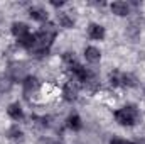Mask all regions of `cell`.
<instances>
[{
  "label": "cell",
  "instance_id": "12",
  "mask_svg": "<svg viewBox=\"0 0 145 144\" xmlns=\"http://www.w3.org/2000/svg\"><path fill=\"white\" fill-rule=\"evenodd\" d=\"M120 85L127 88H133L138 85V80L133 73H120Z\"/></svg>",
  "mask_w": 145,
  "mask_h": 144
},
{
  "label": "cell",
  "instance_id": "18",
  "mask_svg": "<svg viewBox=\"0 0 145 144\" xmlns=\"http://www.w3.org/2000/svg\"><path fill=\"white\" fill-rule=\"evenodd\" d=\"M140 32H142V29H140V26H138L137 22H132V24H128V26H127V31H125V34L130 37L132 41H135L137 37L140 36Z\"/></svg>",
  "mask_w": 145,
  "mask_h": 144
},
{
  "label": "cell",
  "instance_id": "16",
  "mask_svg": "<svg viewBox=\"0 0 145 144\" xmlns=\"http://www.w3.org/2000/svg\"><path fill=\"white\" fill-rule=\"evenodd\" d=\"M14 87V80L7 73H0V93H8Z\"/></svg>",
  "mask_w": 145,
  "mask_h": 144
},
{
  "label": "cell",
  "instance_id": "19",
  "mask_svg": "<svg viewBox=\"0 0 145 144\" xmlns=\"http://www.w3.org/2000/svg\"><path fill=\"white\" fill-rule=\"evenodd\" d=\"M108 81L111 87H120V71H111L108 76Z\"/></svg>",
  "mask_w": 145,
  "mask_h": 144
},
{
  "label": "cell",
  "instance_id": "11",
  "mask_svg": "<svg viewBox=\"0 0 145 144\" xmlns=\"http://www.w3.org/2000/svg\"><path fill=\"white\" fill-rule=\"evenodd\" d=\"M29 17L32 20H37V22H47V19H49L47 12L42 7H31L29 9Z\"/></svg>",
  "mask_w": 145,
  "mask_h": 144
},
{
  "label": "cell",
  "instance_id": "10",
  "mask_svg": "<svg viewBox=\"0 0 145 144\" xmlns=\"http://www.w3.org/2000/svg\"><path fill=\"white\" fill-rule=\"evenodd\" d=\"M66 127L71 129L72 132H79V131L83 129V120H81V117H79L78 114L68 115V119H66Z\"/></svg>",
  "mask_w": 145,
  "mask_h": 144
},
{
  "label": "cell",
  "instance_id": "22",
  "mask_svg": "<svg viewBox=\"0 0 145 144\" xmlns=\"http://www.w3.org/2000/svg\"><path fill=\"white\" fill-rule=\"evenodd\" d=\"M51 5H52V7H63L64 2H51Z\"/></svg>",
  "mask_w": 145,
  "mask_h": 144
},
{
  "label": "cell",
  "instance_id": "15",
  "mask_svg": "<svg viewBox=\"0 0 145 144\" xmlns=\"http://www.w3.org/2000/svg\"><path fill=\"white\" fill-rule=\"evenodd\" d=\"M5 136H7L8 139H12V141H22V139H24V131H22L17 124H14V126H10V127L7 129Z\"/></svg>",
  "mask_w": 145,
  "mask_h": 144
},
{
  "label": "cell",
  "instance_id": "14",
  "mask_svg": "<svg viewBox=\"0 0 145 144\" xmlns=\"http://www.w3.org/2000/svg\"><path fill=\"white\" fill-rule=\"evenodd\" d=\"M17 44L20 46V48H24V49H27V51H31L32 48H34V44H36V34H25V36L19 37L17 39Z\"/></svg>",
  "mask_w": 145,
  "mask_h": 144
},
{
  "label": "cell",
  "instance_id": "21",
  "mask_svg": "<svg viewBox=\"0 0 145 144\" xmlns=\"http://www.w3.org/2000/svg\"><path fill=\"white\" fill-rule=\"evenodd\" d=\"M40 144H61L57 139H54V137H42L40 139Z\"/></svg>",
  "mask_w": 145,
  "mask_h": 144
},
{
  "label": "cell",
  "instance_id": "6",
  "mask_svg": "<svg viewBox=\"0 0 145 144\" xmlns=\"http://www.w3.org/2000/svg\"><path fill=\"white\" fill-rule=\"evenodd\" d=\"M88 36H89V39H93V41H103L105 36H106V31H105V27L101 24L91 22L88 26Z\"/></svg>",
  "mask_w": 145,
  "mask_h": 144
},
{
  "label": "cell",
  "instance_id": "7",
  "mask_svg": "<svg viewBox=\"0 0 145 144\" xmlns=\"http://www.w3.org/2000/svg\"><path fill=\"white\" fill-rule=\"evenodd\" d=\"M110 9H111V12H113L115 15H118V17H127V15L130 14V5H128L127 2H121V0L113 2V3L110 5Z\"/></svg>",
  "mask_w": 145,
  "mask_h": 144
},
{
  "label": "cell",
  "instance_id": "9",
  "mask_svg": "<svg viewBox=\"0 0 145 144\" xmlns=\"http://www.w3.org/2000/svg\"><path fill=\"white\" fill-rule=\"evenodd\" d=\"M84 58H86L88 63L96 65V63H100V59H101V51H100L98 48H95V46H88V48L84 49Z\"/></svg>",
  "mask_w": 145,
  "mask_h": 144
},
{
  "label": "cell",
  "instance_id": "17",
  "mask_svg": "<svg viewBox=\"0 0 145 144\" xmlns=\"http://www.w3.org/2000/svg\"><path fill=\"white\" fill-rule=\"evenodd\" d=\"M57 22L64 29H72L74 27V19L69 14H66V12H57Z\"/></svg>",
  "mask_w": 145,
  "mask_h": 144
},
{
  "label": "cell",
  "instance_id": "4",
  "mask_svg": "<svg viewBox=\"0 0 145 144\" xmlns=\"http://www.w3.org/2000/svg\"><path fill=\"white\" fill-rule=\"evenodd\" d=\"M22 87H24V95L25 97H31V95H34L39 92V88H40V80L34 76V75H29L24 81H22Z\"/></svg>",
  "mask_w": 145,
  "mask_h": 144
},
{
  "label": "cell",
  "instance_id": "5",
  "mask_svg": "<svg viewBox=\"0 0 145 144\" xmlns=\"http://www.w3.org/2000/svg\"><path fill=\"white\" fill-rule=\"evenodd\" d=\"M78 93H79V90H78V85H76V83L66 81V83L63 85V100H64V102H68V104L76 102V100H78Z\"/></svg>",
  "mask_w": 145,
  "mask_h": 144
},
{
  "label": "cell",
  "instance_id": "1",
  "mask_svg": "<svg viewBox=\"0 0 145 144\" xmlns=\"http://www.w3.org/2000/svg\"><path fill=\"white\" fill-rule=\"evenodd\" d=\"M56 36H57V29H56L51 22L44 24V27H42L39 32H36V44H34V48L31 49V54H32L36 59L46 58V56L49 54V48L52 46Z\"/></svg>",
  "mask_w": 145,
  "mask_h": 144
},
{
  "label": "cell",
  "instance_id": "2",
  "mask_svg": "<svg viewBox=\"0 0 145 144\" xmlns=\"http://www.w3.org/2000/svg\"><path fill=\"white\" fill-rule=\"evenodd\" d=\"M113 117H115V120L120 126H123V127H133V126H137L140 122V117L142 115H140V110H138L137 105L128 104L125 107L115 110L113 112Z\"/></svg>",
  "mask_w": 145,
  "mask_h": 144
},
{
  "label": "cell",
  "instance_id": "20",
  "mask_svg": "<svg viewBox=\"0 0 145 144\" xmlns=\"http://www.w3.org/2000/svg\"><path fill=\"white\" fill-rule=\"evenodd\" d=\"M110 144H135V143L127 141V139H121V137H113V139L110 141Z\"/></svg>",
  "mask_w": 145,
  "mask_h": 144
},
{
  "label": "cell",
  "instance_id": "3",
  "mask_svg": "<svg viewBox=\"0 0 145 144\" xmlns=\"http://www.w3.org/2000/svg\"><path fill=\"white\" fill-rule=\"evenodd\" d=\"M14 81H24L27 76H29V70H27V65L22 63V61H14L8 65V73H7Z\"/></svg>",
  "mask_w": 145,
  "mask_h": 144
},
{
  "label": "cell",
  "instance_id": "13",
  "mask_svg": "<svg viewBox=\"0 0 145 144\" xmlns=\"http://www.w3.org/2000/svg\"><path fill=\"white\" fill-rule=\"evenodd\" d=\"M10 32L19 39V37L29 34L31 31H29V26H27L25 22H14V24H12V27H10Z\"/></svg>",
  "mask_w": 145,
  "mask_h": 144
},
{
  "label": "cell",
  "instance_id": "8",
  "mask_svg": "<svg viewBox=\"0 0 145 144\" xmlns=\"http://www.w3.org/2000/svg\"><path fill=\"white\" fill-rule=\"evenodd\" d=\"M7 114H8V117H10L12 120H15V122H19V120L24 119V108H22V105H20L19 102L10 104V105L7 107Z\"/></svg>",
  "mask_w": 145,
  "mask_h": 144
}]
</instances>
